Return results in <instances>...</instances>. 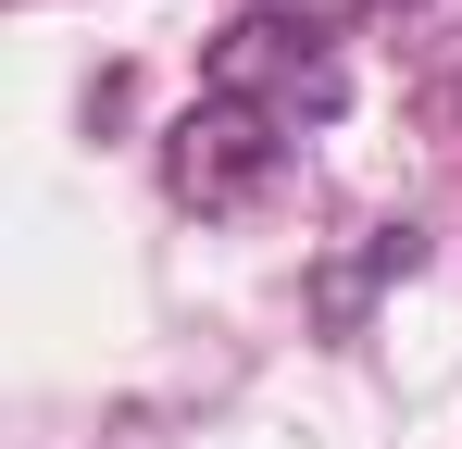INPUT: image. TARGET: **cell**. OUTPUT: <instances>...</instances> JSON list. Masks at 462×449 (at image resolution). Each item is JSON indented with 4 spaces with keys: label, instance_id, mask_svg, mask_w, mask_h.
<instances>
[{
    "label": "cell",
    "instance_id": "cell-1",
    "mask_svg": "<svg viewBox=\"0 0 462 449\" xmlns=\"http://www.w3.org/2000/svg\"><path fill=\"white\" fill-rule=\"evenodd\" d=\"M200 87L237 100V113H263V125H288V138H312V125L350 113L337 38H325V25H288V13H237L226 38H213V63H200Z\"/></svg>",
    "mask_w": 462,
    "mask_h": 449
},
{
    "label": "cell",
    "instance_id": "cell-2",
    "mask_svg": "<svg viewBox=\"0 0 462 449\" xmlns=\"http://www.w3.org/2000/svg\"><path fill=\"white\" fill-rule=\"evenodd\" d=\"M288 175V125H263V113H237V100H188L175 113V138H162V188L188 200V213H250L263 188Z\"/></svg>",
    "mask_w": 462,
    "mask_h": 449
},
{
    "label": "cell",
    "instance_id": "cell-3",
    "mask_svg": "<svg viewBox=\"0 0 462 449\" xmlns=\"http://www.w3.org/2000/svg\"><path fill=\"white\" fill-rule=\"evenodd\" d=\"M250 13H288V25H325V38H337V25H363V13H412V0H250Z\"/></svg>",
    "mask_w": 462,
    "mask_h": 449
}]
</instances>
